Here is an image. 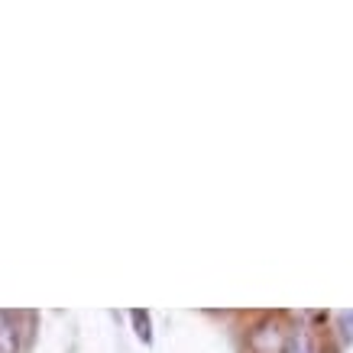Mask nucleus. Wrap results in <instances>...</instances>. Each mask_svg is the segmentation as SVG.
<instances>
[{
  "mask_svg": "<svg viewBox=\"0 0 353 353\" xmlns=\"http://www.w3.org/2000/svg\"><path fill=\"white\" fill-rule=\"evenodd\" d=\"M285 334H282V327L279 324H263L259 331H253V337H250V347H253V353H282L285 350Z\"/></svg>",
  "mask_w": 353,
  "mask_h": 353,
  "instance_id": "nucleus-1",
  "label": "nucleus"
},
{
  "mask_svg": "<svg viewBox=\"0 0 353 353\" xmlns=\"http://www.w3.org/2000/svg\"><path fill=\"white\" fill-rule=\"evenodd\" d=\"M0 353H20V331L10 314H0Z\"/></svg>",
  "mask_w": 353,
  "mask_h": 353,
  "instance_id": "nucleus-2",
  "label": "nucleus"
},
{
  "mask_svg": "<svg viewBox=\"0 0 353 353\" xmlns=\"http://www.w3.org/2000/svg\"><path fill=\"white\" fill-rule=\"evenodd\" d=\"M282 353H311V341L305 331H295L289 334V341H285V350Z\"/></svg>",
  "mask_w": 353,
  "mask_h": 353,
  "instance_id": "nucleus-3",
  "label": "nucleus"
},
{
  "mask_svg": "<svg viewBox=\"0 0 353 353\" xmlns=\"http://www.w3.org/2000/svg\"><path fill=\"white\" fill-rule=\"evenodd\" d=\"M130 318H133V324H137L139 337H143V341H150V337H152V334H150V314H146V311H133Z\"/></svg>",
  "mask_w": 353,
  "mask_h": 353,
  "instance_id": "nucleus-4",
  "label": "nucleus"
},
{
  "mask_svg": "<svg viewBox=\"0 0 353 353\" xmlns=\"http://www.w3.org/2000/svg\"><path fill=\"white\" fill-rule=\"evenodd\" d=\"M337 321H341V337L347 343H353V311H341Z\"/></svg>",
  "mask_w": 353,
  "mask_h": 353,
  "instance_id": "nucleus-5",
  "label": "nucleus"
}]
</instances>
